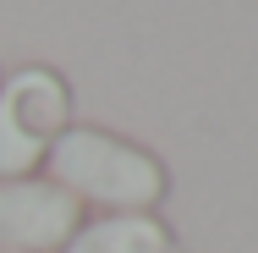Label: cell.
Returning a JSON list of instances; mask_svg holds the SVG:
<instances>
[{"label":"cell","instance_id":"obj_2","mask_svg":"<svg viewBox=\"0 0 258 253\" xmlns=\"http://www.w3.org/2000/svg\"><path fill=\"white\" fill-rule=\"evenodd\" d=\"M72 127V88L50 66H22L0 88V182L33 176L50 143Z\"/></svg>","mask_w":258,"mask_h":253},{"label":"cell","instance_id":"obj_1","mask_svg":"<svg viewBox=\"0 0 258 253\" xmlns=\"http://www.w3.org/2000/svg\"><path fill=\"white\" fill-rule=\"evenodd\" d=\"M44 165L55 187H66L77 204H104L110 215H154V204L170 193L159 154L104 127H66Z\"/></svg>","mask_w":258,"mask_h":253},{"label":"cell","instance_id":"obj_5","mask_svg":"<svg viewBox=\"0 0 258 253\" xmlns=\"http://www.w3.org/2000/svg\"><path fill=\"white\" fill-rule=\"evenodd\" d=\"M0 253H6V248H0Z\"/></svg>","mask_w":258,"mask_h":253},{"label":"cell","instance_id":"obj_4","mask_svg":"<svg viewBox=\"0 0 258 253\" xmlns=\"http://www.w3.org/2000/svg\"><path fill=\"white\" fill-rule=\"evenodd\" d=\"M176 237L159 215H104L77 226V237L60 253H170Z\"/></svg>","mask_w":258,"mask_h":253},{"label":"cell","instance_id":"obj_3","mask_svg":"<svg viewBox=\"0 0 258 253\" xmlns=\"http://www.w3.org/2000/svg\"><path fill=\"white\" fill-rule=\"evenodd\" d=\"M83 226V204L50 176L0 182V248L6 253H60Z\"/></svg>","mask_w":258,"mask_h":253}]
</instances>
